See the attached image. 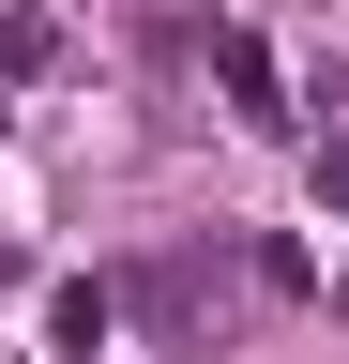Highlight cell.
<instances>
[{
    "label": "cell",
    "mask_w": 349,
    "mask_h": 364,
    "mask_svg": "<svg viewBox=\"0 0 349 364\" xmlns=\"http://www.w3.org/2000/svg\"><path fill=\"white\" fill-rule=\"evenodd\" d=\"M46 334H61V364H92L122 334V289H107V273H61V289H46Z\"/></svg>",
    "instance_id": "6da1fadb"
},
{
    "label": "cell",
    "mask_w": 349,
    "mask_h": 364,
    "mask_svg": "<svg viewBox=\"0 0 349 364\" xmlns=\"http://www.w3.org/2000/svg\"><path fill=\"white\" fill-rule=\"evenodd\" d=\"M213 76H228V107H243L258 136L289 122V107H274V46H258V31H228V46H213Z\"/></svg>",
    "instance_id": "7a4b0ae2"
},
{
    "label": "cell",
    "mask_w": 349,
    "mask_h": 364,
    "mask_svg": "<svg viewBox=\"0 0 349 364\" xmlns=\"http://www.w3.org/2000/svg\"><path fill=\"white\" fill-rule=\"evenodd\" d=\"M319 213H349V136H319Z\"/></svg>",
    "instance_id": "277c9868"
},
{
    "label": "cell",
    "mask_w": 349,
    "mask_h": 364,
    "mask_svg": "<svg viewBox=\"0 0 349 364\" xmlns=\"http://www.w3.org/2000/svg\"><path fill=\"white\" fill-rule=\"evenodd\" d=\"M46 61H61V31H46V16H0V76H46Z\"/></svg>",
    "instance_id": "3957f363"
}]
</instances>
